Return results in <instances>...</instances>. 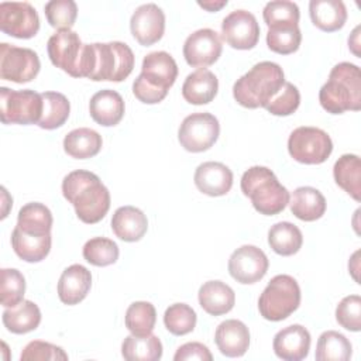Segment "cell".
Here are the masks:
<instances>
[{
	"label": "cell",
	"mask_w": 361,
	"mask_h": 361,
	"mask_svg": "<svg viewBox=\"0 0 361 361\" xmlns=\"http://www.w3.org/2000/svg\"><path fill=\"white\" fill-rule=\"evenodd\" d=\"M63 197L72 203L76 216L86 224L100 221L110 209V192L93 172L78 169L62 180Z\"/></svg>",
	"instance_id": "cell-1"
},
{
	"label": "cell",
	"mask_w": 361,
	"mask_h": 361,
	"mask_svg": "<svg viewBox=\"0 0 361 361\" xmlns=\"http://www.w3.org/2000/svg\"><path fill=\"white\" fill-rule=\"evenodd\" d=\"M282 68L271 61L255 63L233 86L235 102L247 109L265 107L285 83Z\"/></svg>",
	"instance_id": "cell-2"
},
{
	"label": "cell",
	"mask_w": 361,
	"mask_h": 361,
	"mask_svg": "<svg viewBox=\"0 0 361 361\" xmlns=\"http://www.w3.org/2000/svg\"><path fill=\"white\" fill-rule=\"evenodd\" d=\"M319 102L331 114H341L347 110L358 111L361 109L360 68L350 62L337 63L319 92Z\"/></svg>",
	"instance_id": "cell-3"
},
{
	"label": "cell",
	"mask_w": 361,
	"mask_h": 361,
	"mask_svg": "<svg viewBox=\"0 0 361 361\" xmlns=\"http://www.w3.org/2000/svg\"><path fill=\"white\" fill-rule=\"evenodd\" d=\"M241 192L250 197L254 209L265 216L281 213L289 203L288 189L279 183L267 166H251L243 173Z\"/></svg>",
	"instance_id": "cell-4"
},
{
	"label": "cell",
	"mask_w": 361,
	"mask_h": 361,
	"mask_svg": "<svg viewBox=\"0 0 361 361\" xmlns=\"http://www.w3.org/2000/svg\"><path fill=\"white\" fill-rule=\"evenodd\" d=\"M92 54V72L90 80H124L134 68V54L131 48L120 41L113 42H96Z\"/></svg>",
	"instance_id": "cell-5"
},
{
	"label": "cell",
	"mask_w": 361,
	"mask_h": 361,
	"mask_svg": "<svg viewBox=\"0 0 361 361\" xmlns=\"http://www.w3.org/2000/svg\"><path fill=\"white\" fill-rule=\"evenodd\" d=\"M300 305V288L290 275H276L262 290L258 299L261 316L271 322L289 317Z\"/></svg>",
	"instance_id": "cell-6"
},
{
	"label": "cell",
	"mask_w": 361,
	"mask_h": 361,
	"mask_svg": "<svg viewBox=\"0 0 361 361\" xmlns=\"http://www.w3.org/2000/svg\"><path fill=\"white\" fill-rule=\"evenodd\" d=\"M42 107L41 93L30 89L0 87V118L3 124H38Z\"/></svg>",
	"instance_id": "cell-7"
},
{
	"label": "cell",
	"mask_w": 361,
	"mask_h": 361,
	"mask_svg": "<svg viewBox=\"0 0 361 361\" xmlns=\"http://www.w3.org/2000/svg\"><path fill=\"white\" fill-rule=\"evenodd\" d=\"M290 157L307 165L323 164L333 151L330 135L317 127H298L288 140Z\"/></svg>",
	"instance_id": "cell-8"
},
{
	"label": "cell",
	"mask_w": 361,
	"mask_h": 361,
	"mask_svg": "<svg viewBox=\"0 0 361 361\" xmlns=\"http://www.w3.org/2000/svg\"><path fill=\"white\" fill-rule=\"evenodd\" d=\"M219 120L210 113H193L183 118L178 140L189 152H203L209 149L219 138Z\"/></svg>",
	"instance_id": "cell-9"
},
{
	"label": "cell",
	"mask_w": 361,
	"mask_h": 361,
	"mask_svg": "<svg viewBox=\"0 0 361 361\" xmlns=\"http://www.w3.org/2000/svg\"><path fill=\"white\" fill-rule=\"evenodd\" d=\"M39 68L41 63L35 51L30 48L10 45L7 42L0 44L1 79L14 83H27L35 79Z\"/></svg>",
	"instance_id": "cell-10"
},
{
	"label": "cell",
	"mask_w": 361,
	"mask_h": 361,
	"mask_svg": "<svg viewBox=\"0 0 361 361\" xmlns=\"http://www.w3.org/2000/svg\"><path fill=\"white\" fill-rule=\"evenodd\" d=\"M48 56L56 68L62 69L72 78H80L85 44L72 30H59L49 37L47 44Z\"/></svg>",
	"instance_id": "cell-11"
},
{
	"label": "cell",
	"mask_w": 361,
	"mask_h": 361,
	"mask_svg": "<svg viewBox=\"0 0 361 361\" xmlns=\"http://www.w3.org/2000/svg\"><path fill=\"white\" fill-rule=\"evenodd\" d=\"M0 30L14 38H32L39 30L37 10L27 1L0 3Z\"/></svg>",
	"instance_id": "cell-12"
},
{
	"label": "cell",
	"mask_w": 361,
	"mask_h": 361,
	"mask_svg": "<svg viewBox=\"0 0 361 361\" xmlns=\"http://www.w3.org/2000/svg\"><path fill=\"white\" fill-rule=\"evenodd\" d=\"M269 262L264 251L255 245H241L228 258V272L240 283L250 285L261 281Z\"/></svg>",
	"instance_id": "cell-13"
},
{
	"label": "cell",
	"mask_w": 361,
	"mask_h": 361,
	"mask_svg": "<svg viewBox=\"0 0 361 361\" xmlns=\"http://www.w3.org/2000/svg\"><path fill=\"white\" fill-rule=\"evenodd\" d=\"M223 39L235 49H251L259 39V25L247 10L231 11L221 23Z\"/></svg>",
	"instance_id": "cell-14"
},
{
	"label": "cell",
	"mask_w": 361,
	"mask_h": 361,
	"mask_svg": "<svg viewBox=\"0 0 361 361\" xmlns=\"http://www.w3.org/2000/svg\"><path fill=\"white\" fill-rule=\"evenodd\" d=\"M221 51V39L212 28H200L192 32L183 44L185 61L193 68L213 65L220 58Z\"/></svg>",
	"instance_id": "cell-15"
},
{
	"label": "cell",
	"mask_w": 361,
	"mask_h": 361,
	"mask_svg": "<svg viewBox=\"0 0 361 361\" xmlns=\"http://www.w3.org/2000/svg\"><path fill=\"white\" fill-rule=\"evenodd\" d=\"M133 37L144 47L158 42L165 31V14L154 3L142 4L135 8L130 20Z\"/></svg>",
	"instance_id": "cell-16"
},
{
	"label": "cell",
	"mask_w": 361,
	"mask_h": 361,
	"mask_svg": "<svg viewBox=\"0 0 361 361\" xmlns=\"http://www.w3.org/2000/svg\"><path fill=\"white\" fill-rule=\"evenodd\" d=\"M140 75L148 85L168 92L176 80L178 65L168 52L155 51L142 59Z\"/></svg>",
	"instance_id": "cell-17"
},
{
	"label": "cell",
	"mask_w": 361,
	"mask_h": 361,
	"mask_svg": "<svg viewBox=\"0 0 361 361\" xmlns=\"http://www.w3.org/2000/svg\"><path fill=\"white\" fill-rule=\"evenodd\" d=\"M272 348L285 361H300L309 354L310 333L300 324L288 326L275 334Z\"/></svg>",
	"instance_id": "cell-18"
},
{
	"label": "cell",
	"mask_w": 361,
	"mask_h": 361,
	"mask_svg": "<svg viewBox=\"0 0 361 361\" xmlns=\"http://www.w3.org/2000/svg\"><path fill=\"white\" fill-rule=\"evenodd\" d=\"M193 180L202 193L207 196H223L233 186V172L221 162L209 161L196 168Z\"/></svg>",
	"instance_id": "cell-19"
},
{
	"label": "cell",
	"mask_w": 361,
	"mask_h": 361,
	"mask_svg": "<svg viewBox=\"0 0 361 361\" xmlns=\"http://www.w3.org/2000/svg\"><path fill=\"white\" fill-rule=\"evenodd\" d=\"M214 343L226 357H241L250 347L248 327L235 319L221 322L214 333Z\"/></svg>",
	"instance_id": "cell-20"
},
{
	"label": "cell",
	"mask_w": 361,
	"mask_h": 361,
	"mask_svg": "<svg viewBox=\"0 0 361 361\" xmlns=\"http://www.w3.org/2000/svg\"><path fill=\"white\" fill-rule=\"evenodd\" d=\"M92 286V274L80 264L68 267L58 282V296L65 305H78L82 302Z\"/></svg>",
	"instance_id": "cell-21"
},
{
	"label": "cell",
	"mask_w": 361,
	"mask_h": 361,
	"mask_svg": "<svg viewBox=\"0 0 361 361\" xmlns=\"http://www.w3.org/2000/svg\"><path fill=\"white\" fill-rule=\"evenodd\" d=\"M124 100L116 90L103 89L94 93L89 102L92 118L104 127L116 126L124 116Z\"/></svg>",
	"instance_id": "cell-22"
},
{
	"label": "cell",
	"mask_w": 361,
	"mask_h": 361,
	"mask_svg": "<svg viewBox=\"0 0 361 361\" xmlns=\"http://www.w3.org/2000/svg\"><path fill=\"white\" fill-rule=\"evenodd\" d=\"M219 90V80L216 75L206 69L199 68L189 73L182 85V96L190 104H207L210 103Z\"/></svg>",
	"instance_id": "cell-23"
},
{
	"label": "cell",
	"mask_w": 361,
	"mask_h": 361,
	"mask_svg": "<svg viewBox=\"0 0 361 361\" xmlns=\"http://www.w3.org/2000/svg\"><path fill=\"white\" fill-rule=\"evenodd\" d=\"M148 228L147 216L134 206L118 207L111 217V230L123 241L134 243L144 237Z\"/></svg>",
	"instance_id": "cell-24"
},
{
	"label": "cell",
	"mask_w": 361,
	"mask_h": 361,
	"mask_svg": "<svg viewBox=\"0 0 361 361\" xmlns=\"http://www.w3.org/2000/svg\"><path fill=\"white\" fill-rule=\"evenodd\" d=\"M197 298L202 309L212 316L228 313L235 303L234 290L221 281L204 282L199 289Z\"/></svg>",
	"instance_id": "cell-25"
},
{
	"label": "cell",
	"mask_w": 361,
	"mask_h": 361,
	"mask_svg": "<svg viewBox=\"0 0 361 361\" xmlns=\"http://www.w3.org/2000/svg\"><path fill=\"white\" fill-rule=\"evenodd\" d=\"M290 212L303 221H314L326 212V199L320 190L312 186H300L289 196Z\"/></svg>",
	"instance_id": "cell-26"
},
{
	"label": "cell",
	"mask_w": 361,
	"mask_h": 361,
	"mask_svg": "<svg viewBox=\"0 0 361 361\" xmlns=\"http://www.w3.org/2000/svg\"><path fill=\"white\" fill-rule=\"evenodd\" d=\"M309 14L312 23L326 32L341 30L347 20V10L341 0H312Z\"/></svg>",
	"instance_id": "cell-27"
},
{
	"label": "cell",
	"mask_w": 361,
	"mask_h": 361,
	"mask_svg": "<svg viewBox=\"0 0 361 361\" xmlns=\"http://www.w3.org/2000/svg\"><path fill=\"white\" fill-rule=\"evenodd\" d=\"M4 327L14 334H25L35 330L41 323V310L31 300H23L3 312Z\"/></svg>",
	"instance_id": "cell-28"
},
{
	"label": "cell",
	"mask_w": 361,
	"mask_h": 361,
	"mask_svg": "<svg viewBox=\"0 0 361 361\" xmlns=\"http://www.w3.org/2000/svg\"><path fill=\"white\" fill-rule=\"evenodd\" d=\"M336 183L347 192L354 200L361 199V161L358 155H341L333 168Z\"/></svg>",
	"instance_id": "cell-29"
},
{
	"label": "cell",
	"mask_w": 361,
	"mask_h": 361,
	"mask_svg": "<svg viewBox=\"0 0 361 361\" xmlns=\"http://www.w3.org/2000/svg\"><path fill=\"white\" fill-rule=\"evenodd\" d=\"M102 135L87 127L75 128L63 138L65 152L76 159H86L97 155L102 149Z\"/></svg>",
	"instance_id": "cell-30"
},
{
	"label": "cell",
	"mask_w": 361,
	"mask_h": 361,
	"mask_svg": "<svg viewBox=\"0 0 361 361\" xmlns=\"http://www.w3.org/2000/svg\"><path fill=\"white\" fill-rule=\"evenodd\" d=\"M51 234L31 235L14 227L11 233V247L14 252L25 262H39L45 259L51 250Z\"/></svg>",
	"instance_id": "cell-31"
},
{
	"label": "cell",
	"mask_w": 361,
	"mask_h": 361,
	"mask_svg": "<svg viewBox=\"0 0 361 361\" xmlns=\"http://www.w3.org/2000/svg\"><path fill=\"white\" fill-rule=\"evenodd\" d=\"M20 231L31 235H47L51 234L52 228V213L42 203H27L18 212L17 226Z\"/></svg>",
	"instance_id": "cell-32"
},
{
	"label": "cell",
	"mask_w": 361,
	"mask_h": 361,
	"mask_svg": "<svg viewBox=\"0 0 361 361\" xmlns=\"http://www.w3.org/2000/svg\"><path fill=\"white\" fill-rule=\"evenodd\" d=\"M121 355L127 361H157L162 357V343L154 334H131L121 344Z\"/></svg>",
	"instance_id": "cell-33"
},
{
	"label": "cell",
	"mask_w": 361,
	"mask_h": 361,
	"mask_svg": "<svg viewBox=\"0 0 361 361\" xmlns=\"http://www.w3.org/2000/svg\"><path fill=\"white\" fill-rule=\"evenodd\" d=\"M268 244L276 254L289 257L300 250L303 235L295 224L289 221H279L269 228Z\"/></svg>",
	"instance_id": "cell-34"
},
{
	"label": "cell",
	"mask_w": 361,
	"mask_h": 361,
	"mask_svg": "<svg viewBox=\"0 0 361 361\" xmlns=\"http://www.w3.org/2000/svg\"><path fill=\"white\" fill-rule=\"evenodd\" d=\"M351 343L344 334L327 330L317 340L314 357L317 361H347L351 358Z\"/></svg>",
	"instance_id": "cell-35"
},
{
	"label": "cell",
	"mask_w": 361,
	"mask_h": 361,
	"mask_svg": "<svg viewBox=\"0 0 361 361\" xmlns=\"http://www.w3.org/2000/svg\"><path fill=\"white\" fill-rule=\"evenodd\" d=\"M42 116L38 126L44 130H55L65 124L71 113V104L65 94L59 92H44Z\"/></svg>",
	"instance_id": "cell-36"
},
{
	"label": "cell",
	"mask_w": 361,
	"mask_h": 361,
	"mask_svg": "<svg viewBox=\"0 0 361 361\" xmlns=\"http://www.w3.org/2000/svg\"><path fill=\"white\" fill-rule=\"evenodd\" d=\"M157 322V310L149 302H134L126 312V327L134 336H148Z\"/></svg>",
	"instance_id": "cell-37"
},
{
	"label": "cell",
	"mask_w": 361,
	"mask_h": 361,
	"mask_svg": "<svg viewBox=\"0 0 361 361\" xmlns=\"http://www.w3.org/2000/svg\"><path fill=\"white\" fill-rule=\"evenodd\" d=\"M262 17L268 28L299 27V7L293 1L275 0L265 4Z\"/></svg>",
	"instance_id": "cell-38"
},
{
	"label": "cell",
	"mask_w": 361,
	"mask_h": 361,
	"mask_svg": "<svg viewBox=\"0 0 361 361\" xmlns=\"http://www.w3.org/2000/svg\"><path fill=\"white\" fill-rule=\"evenodd\" d=\"M83 258L94 267H107L118 259V245L106 237H94L83 245Z\"/></svg>",
	"instance_id": "cell-39"
},
{
	"label": "cell",
	"mask_w": 361,
	"mask_h": 361,
	"mask_svg": "<svg viewBox=\"0 0 361 361\" xmlns=\"http://www.w3.org/2000/svg\"><path fill=\"white\" fill-rule=\"evenodd\" d=\"M164 324L173 336H185L196 326V313L186 303H173L164 313Z\"/></svg>",
	"instance_id": "cell-40"
},
{
	"label": "cell",
	"mask_w": 361,
	"mask_h": 361,
	"mask_svg": "<svg viewBox=\"0 0 361 361\" xmlns=\"http://www.w3.org/2000/svg\"><path fill=\"white\" fill-rule=\"evenodd\" d=\"M302 42V34L299 27H275L268 28L267 32V45L271 51L289 55L299 49Z\"/></svg>",
	"instance_id": "cell-41"
},
{
	"label": "cell",
	"mask_w": 361,
	"mask_h": 361,
	"mask_svg": "<svg viewBox=\"0 0 361 361\" xmlns=\"http://www.w3.org/2000/svg\"><path fill=\"white\" fill-rule=\"evenodd\" d=\"M0 282V293H1V305L4 307H13L23 302L25 293V279L18 269L14 268H3Z\"/></svg>",
	"instance_id": "cell-42"
},
{
	"label": "cell",
	"mask_w": 361,
	"mask_h": 361,
	"mask_svg": "<svg viewBox=\"0 0 361 361\" xmlns=\"http://www.w3.org/2000/svg\"><path fill=\"white\" fill-rule=\"evenodd\" d=\"M44 13L51 27L71 30L78 17V6L73 0H51L45 4Z\"/></svg>",
	"instance_id": "cell-43"
},
{
	"label": "cell",
	"mask_w": 361,
	"mask_h": 361,
	"mask_svg": "<svg viewBox=\"0 0 361 361\" xmlns=\"http://www.w3.org/2000/svg\"><path fill=\"white\" fill-rule=\"evenodd\" d=\"M300 104V93L295 85L285 82L281 90L264 107L274 116H289L298 110Z\"/></svg>",
	"instance_id": "cell-44"
},
{
	"label": "cell",
	"mask_w": 361,
	"mask_h": 361,
	"mask_svg": "<svg viewBox=\"0 0 361 361\" xmlns=\"http://www.w3.org/2000/svg\"><path fill=\"white\" fill-rule=\"evenodd\" d=\"M336 320L337 323L350 330H361V298L358 295H350L341 299L336 307Z\"/></svg>",
	"instance_id": "cell-45"
},
{
	"label": "cell",
	"mask_w": 361,
	"mask_h": 361,
	"mask_svg": "<svg viewBox=\"0 0 361 361\" xmlns=\"http://www.w3.org/2000/svg\"><path fill=\"white\" fill-rule=\"evenodd\" d=\"M21 361H66L68 360V354L58 345H54L51 343L47 341H41V340H34L30 341L21 355H20Z\"/></svg>",
	"instance_id": "cell-46"
},
{
	"label": "cell",
	"mask_w": 361,
	"mask_h": 361,
	"mask_svg": "<svg viewBox=\"0 0 361 361\" xmlns=\"http://www.w3.org/2000/svg\"><path fill=\"white\" fill-rule=\"evenodd\" d=\"M133 93H134V96H135L140 102H142V103H145V104H155V103H159V102H162V100L166 97V94H168V92L159 90V89H157V87L148 85V83L142 79L141 75H138V78H137V79L134 80V83H133Z\"/></svg>",
	"instance_id": "cell-47"
},
{
	"label": "cell",
	"mask_w": 361,
	"mask_h": 361,
	"mask_svg": "<svg viewBox=\"0 0 361 361\" xmlns=\"http://www.w3.org/2000/svg\"><path fill=\"white\" fill-rule=\"evenodd\" d=\"M175 361H189V360H199V361H212L213 355L210 354L209 348L202 344V343H186L183 345H180L175 355H173Z\"/></svg>",
	"instance_id": "cell-48"
},
{
	"label": "cell",
	"mask_w": 361,
	"mask_h": 361,
	"mask_svg": "<svg viewBox=\"0 0 361 361\" xmlns=\"http://www.w3.org/2000/svg\"><path fill=\"white\" fill-rule=\"evenodd\" d=\"M197 4L207 11H219L220 8L227 6V0H207V1H197Z\"/></svg>",
	"instance_id": "cell-49"
}]
</instances>
